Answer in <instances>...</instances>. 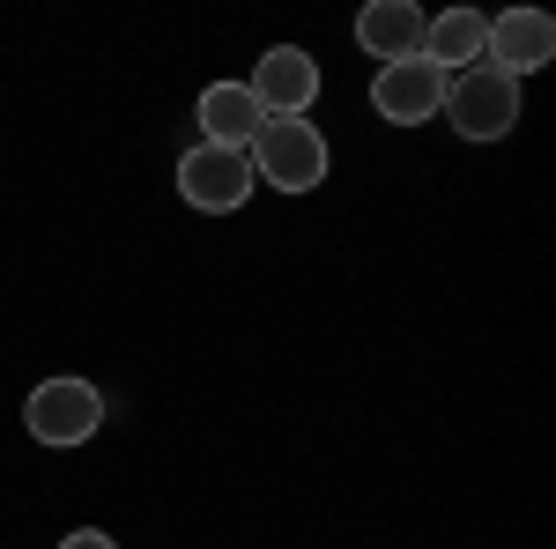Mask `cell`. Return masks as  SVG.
Returning <instances> with one entry per match:
<instances>
[{"instance_id":"1","label":"cell","mask_w":556,"mask_h":549,"mask_svg":"<svg viewBox=\"0 0 556 549\" xmlns=\"http://www.w3.org/2000/svg\"><path fill=\"white\" fill-rule=\"evenodd\" d=\"M245 164L275 194H312L327 178V134L312 120H260V134L245 141Z\"/></svg>"},{"instance_id":"2","label":"cell","mask_w":556,"mask_h":549,"mask_svg":"<svg viewBox=\"0 0 556 549\" xmlns=\"http://www.w3.org/2000/svg\"><path fill=\"white\" fill-rule=\"evenodd\" d=\"M438 112H453V134H468V141H505L519 127V83L497 75V67L445 75V104Z\"/></svg>"},{"instance_id":"3","label":"cell","mask_w":556,"mask_h":549,"mask_svg":"<svg viewBox=\"0 0 556 549\" xmlns=\"http://www.w3.org/2000/svg\"><path fill=\"white\" fill-rule=\"evenodd\" d=\"M253 164H245V149H186L178 157V194H186V209H201V215H230V209H245L253 201Z\"/></svg>"},{"instance_id":"4","label":"cell","mask_w":556,"mask_h":549,"mask_svg":"<svg viewBox=\"0 0 556 549\" xmlns=\"http://www.w3.org/2000/svg\"><path fill=\"white\" fill-rule=\"evenodd\" d=\"M23 423H30L38 446H83V438H97V423H104V394L89 379H45L23 401Z\"/></svg>"},{"instance_id":"5","label":"cell","mask_w":556,"mask_h":549,"mask_svg":"<svg viewBox=\"0 0 556 549\" xmlns=\"http://www.w3.org/2000/svg\"><path fill=\"white\" fill-rule=\"evenodd\" d=\"M245 89H253L260 120H304L312 97H319V60H312L304 45H275V52L253 60V83Z\"/></svg>"},{"instance_id":"6","label":"cell","mask_w":556,"mask_h":549,"mask_svg":"<svg viewBox=\"0 0 556 549\" xmlns=\"http://www.w3.org/2000/svg\"><path fill=\"white\" fill-rule=\"evenodd\" d=\"M556 60V23L542 8H505V15H490V38H482V67H497V75H534V67H549Z\"/></svg>"},{"instance_id":"7","label":"cell","mask_w":556,"mask_h":549,"mask_svg":"<svg viewBox=\"0 0 556 549\" xmlns=\"http://www.w3.org/2000/svg\"><path fill=\"white\" fill-rule=\"evenodd\" d=\"M438 104H445V75L430 60H393L371 83V112L393 127H424V120H438Z\"/></svg>"},{"instance_id":"8","label":"cell","mask_w":556,"mask_h":549,"mask_svg":"<svg viewBox=\"0 0 556 549\" xmlns=\"http://www.w3.org/2000/svg\"><path fill=\"white\" fill-rule=\"evenodd\" d=\"M424 8L416 0H371L364 15H356V45L379 60V67H393V60H424Z\"/></svg>"},{"instance_id":"9","label":"cell","mask_w":556,"mask_h":549,"mask_svg":"<svg viewBox=\"0 0 556 549\" xmlns=\"http://www.w3.org/2000/svg\"><path fill=\"white\" fill-rule=\"evenodd\" d=\"M482 38H490V15H475V8H445V15H430L424 23V60L438 75H468L482 67Z\"/></svg>"},{"instance_id":"10","label":"cell","mask_w":556,"mask_h":549,"mask_svg":"<svg viewBox=\"0 0 556 549\" xmlns=\"http://www.w3.org/2000/svg\"><path fill=\"white\" fill-rule=\"evenodd\" d=\"M253 134H260V104H253L245 83L201 89V141H208V149H245Z\"/></svg>"},{"instance_id":"11","label":"cell","mask_w":556,"mask_h":549,"mask_svg":"<svg viewBox=\"0 0 556 549\" xmlns=\"http://www.w3.org/2000/svg\"><path fill=\"white\" fill-rule=\"evenodd\" d=\"M60 549H119V542H112V535H97V527H75Z\"/></svg>"}]
</instances>
